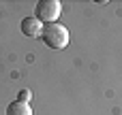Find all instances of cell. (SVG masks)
Returning <instances> with one entry per match:
<instances>
[{
	"label": "cell",
	"instance_id": "obj_1",
	"mask_svg": "<svg viewBox=\"0 0 122 115\" xmlns=\"http://www.w3.org/2000/svg\"><path fill=\"white\" fill-rule=\"evenodd\" d=\"M41 38L43 43L49 47V49H64L69 43H71V32L66 26L62 23H47L43 26V32H41Z\"/></svg>",
	"mask_w": 122,
	"mask_h": 115
},
{
	"label": "cell",
	"instance_id": "obj_2",
	"mask_svg": "<svg viewBox=\"0 0 122 115\" xmlns=\"http://www.w3.org/2000/svg\"><path fill=\"white\" fill-rule=\"evenodd\" d=\"M62 13V4L60 0H39L36 2V9H34V17L41 21V23H56V19L60 17Z\"/></svg>",
	"mask_w": 122,
	"mask_h": 115
},
{
	"label": "cell",
	"instance_id": "obj_3",
	"mask_svg": "<svg viewBox=\"0 0 122 115\" xmlns=\"http://www.w3.org/2000/svg\"><path fill=\"white\" fill-rule=\"evenodd\" d=\"M19 28H21V32L26 34V36H30V38H36V36H41V32H43V23L32 15V17H24L21 19V23H19Z\"/></svg>",
	"mask_w": 122,
	"mask_h": 115
},
{
	"label": "cell",
	"instance_id": "obj_4",
	"mask_svg": "<svg viewBox=\"0 0 122 115\" xmlns=\"http://www.w3.org/2000/svg\"><path fill=\"white\" fill-rule=\"evenodd\" d=\"M6 115H32V107L21 100H13L6 107Z\"/></svg>",
	"mask_w": 122,
	"mask_h": 115
},
{
	"label": "cell",
	"instance_id": "obj_5",
	"mask_svg": "<svg viewBox=\"0 0 122 115\" xmlns=\"http://www.w3.org/2000/svg\"><path fill=\"white\" fill-rule=\"evenodd\" d=\"M30 98H32V92H30V90H21V92L17 94V100H21V102H28Z\"/></svg>",
	"mask_w": 122,
	"mask_h": 115
}]
</instances>
